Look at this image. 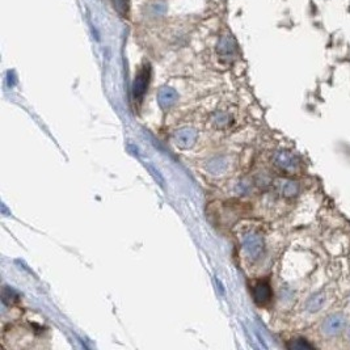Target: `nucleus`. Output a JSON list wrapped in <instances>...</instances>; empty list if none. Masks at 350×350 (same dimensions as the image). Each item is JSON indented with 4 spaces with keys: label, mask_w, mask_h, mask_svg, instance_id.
<instances>
[{
    "label": "nucleus",
    "mask_w": 350,
    "mask_h": 350,
    "mask_svg": "<svg viewBox=\"0 0 350 350\" xmlns=\"http://www.w3.org/2000/svg\"><path fill=\"white\" fill-rule=\"evenodd\" d=\"M243 248L252 261L258 260L264 253V239L258 232H248L243 238Z\"/></svg>",
    "instance_id": "f257e3e1"
},
{
    "label": "nucleus",
    "mask_w": 350,
    "mask_h": 350,
    "mask_svg": "<svg viewBox=\"0 0 350 350\" xmlns=\"http://www.w3.org/2000/svg\"><path fill=\"white\" fill-rule=\"evenodd\" d=\"M345 325H346V316L341 312H336V314H332L324 319L323 324H321V331L325 336L333 337L344 329Z\"/></svg>",
    "instance_id": "f03ea898"
},
{
    "label": "nucleus",
    "mask_w": 350,
    "mask_h": 350,
    "mask_svg": "<svg viewBox=\"0 0 350 350\" xmlns=\"http://www.w3.org/2000/svg\"><path fill=\"white\" fill-rule=\"evenodd\" d=\"M150 64H145L143 67L139 70L138 75L135 76L134 85H133V95H134L135 101H141L145 96L146 91L148 87V81H150Z\"/></svg>",
    "instance_id": "7ed1b4c3"
},
{
    "label": "nucleus",
    "mask_w": 350,
    "mask_h": 350,
    "mask_svg": "<svg viewBox=\"0 0 350 350\" xmlns=\"http://www.w3.org/2000/svg\"><path fill=\"white\" fill-rule=\"evenodd\" d=\"M274 164L277 167L281 168L282 170H286V172H294V170L298 169V159L294 156V154L289 151H278L274 156Z\"/></svg>",
    "instance_id": "20e7f679"
},
{
    "label": "nucleus",
    "mask_w": 350,
    "mask_h": 350,
    "mask_svg": "<svg viewBox=\"0 0 350 350\" xmlns=\"http://www.w3.org/2000/svg\"><path fill=\"white\" fill-rule=\"evenodd\" d=\"M198 133L194 128L184 127L174 133V142L180 148H190L194 146Z\"/></svg>",
    "instance_id": "39448f33"
},
{
    "label": "nucleus",
    "mask_w": 350,
    "mask_h": 350,
    "mask_svg": "<svg viewBox=\"0 0 350 350\" xmlns=\"http://www.w3.org/2000/svg\"><path fill=\"white\" fill-rule=\"evenodd\" d=\"M253 299L256 304L265 305L272 299V289L268 282H258L253 287Z\"/></svg>",
    "instance_id": "423d86ee"
},
{
    "label": "nucleus",
    "mask_w": 350,
    "mask_h": 350,
    "mask_svg": "<svg viewBox=\"0 0 350 350\" xmlns=\"http://www.w3.org/2000/svg\"><path fill=\"white\" fill-rule=\"evenodd\" d=\"M179 96L177 92L170 87H163L158 94V103L161 106V109H169L174 105Z\"/></svg>",
    "instance_id": "0eeeda50"
},
{
    "label": "nucleus",
    "mask_w": 350,
    "mask_h": 350,
    "mask_svg": "<svg viewBox=\"0 0 350 350\" xmlns=\"http://www.w3.org/2000/svg\"><path fill=\"white\" fill-rule=\"evenodd\" d=\"M206 168H207V170H209L210 173H212V174L225 173L228 168V161L226 160L225 158H221V156H218V158L211 159V160L207 163Z\"/></svg>",
    "instance_id": "6e6552de"
},
{
    "label": "nucleus",
    "mask_w": 350,
    "mask_h": 350,
    "mask_svg": "<svg viewBox=\"0 0 350 350\" xmlns=\"http://www.w3.org/2000/svg\"><path fill=\"white\" fill-rule=\"evenodd\" d=\"M325 304V295L323 292H318L314 294L311 298L305 303V309L310 312H318L319 310L323 309V305Z\"/></svg>",
    "instance_id": "1a4fd4ad"
},
{
    "label": "nucleus",
    "mask_w": 350,
    "mask_h": 350,
    "mask_svg": "<svg viewBox=\"0 0 350 350\" xmlns=\"http://www.w3.org/2000/svg\"><path fill=\"white\" fill-rule=\"evenodd\" d=\"M278 187H280V192L282 193V196L287 197V198L296 196L299 192L298 184H296L295 181H291V180L280 181Z\"/></svg>",
    "instance_id": "9d476101"
},
{
    "label": "nucleus",
    "mask_w": 350,
    "mask_h": 350,
    "mask_svg": "<svg viewBox=\"0 0 350 350\" xmlns=\"http://www.w3.org/2000/svg\"><path fill=\"white\" fill-rule=\"evenodd\" d=\"M218 52H219V55H221L222 58L231 59L235 55L234 42H232L230 38H227V37L223 38L218 46Z\"/></svg>",
    "instance_id": "9b49d317"
},
{
    "label": "nucleus",
    "mask_w": 350,
    "mask_h": 350,
    "mask_svg": "<svg viewBox=\"0 0 350 350\" xmlns=\"http://www.w3.org/2000/svg\"><path fill=\"white\" fill-rule=\"evenodd\" d=\"M232 117L225 112H218L215 116L212 117V123L218 128H225L231 125Z\"/></svg>",
    "instance_id": "f8f14e48"
},
{
    "label": "nucleus",
    "mask_w": 350,
    "mask_h": 350,
    "mask_svg": "<svg viewBox=\"0 0 350 350\" xmlns=\"http://www.w3.org/2000/svg\"><path fill=\"white\" fill-rule=\"evenodd\" d=\"M19 300V294L13 289L10 287H6L3 290V302L8 303V304H12L13 302H17Z\"/></svg>",
    "instance_id": "ddd939ff"
},
{
    "label": "nucleus",
    "mask_w": 350,
    "mask_h": 350,
    "mask_svg": "<svg viewBox=\"0 0 350 350\" xmlns=\"http://www.w3.org/2000/svg\"><path fill=\"white\" fill-rule=\"evenodd\" d=\"M113 3H114V7H116L117 11H118L119 13L125 15V13L127 12L128 10L127 0H113Z\"/></svg>",
    "instance_id": "4468645a"
},
{
    "label": "nucleus",
    "mask_w": 350,
    "mask_h": 350,
    "mask_svg": "<svg viewBox=\"0 0 350 350\" xmlns=\"http://www.w3.org/2000/svg\"><path fill=\"white\" fill-rule=\"evenodd\" d=\"M290 349H305V347H311L304 340L298 338V340H292L291 344H289Z\"/></svg>",
    "instance_id": "2eb2a0df"
},
{
    "label": "nucleus",
    "mask_w": 350,
    "mask_h": 350,
    "mask_svg": "<svg viewBox=\"0 0 350 350\" xmlns=\"http://www.w3.org/2000/svg\"><path fill=\"white\" fill-rule=\"evenodd\" d=\"M349 340H350V329H349Z\"/></svg>",
    "instance_id": "dca6fc26"
}]
</instances>
